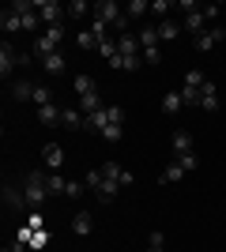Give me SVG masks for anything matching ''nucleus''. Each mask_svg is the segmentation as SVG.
<instances>
[{"instance_id":"obj_28","label":"nucleus","mask_w":226,"mask_h":252,"mask_svg":"<svg viewBox=\"0 0 226 252\" xmlns=\"http://www.w3.org/2000/svg\"><path fill=\"white\" fill-rule=\"evenodd\" d=\"M185 177V169H181V162H177V158H173L170 166L162 169V185H173V181H181Z\"/></svg>"},{"instance_id":"obj_41","label":"nucleus","mask_w":226,"mask_h":252,"mask_svg":"<svg viewBox=\"0 0 226 252\" xmlns=\"http://www.w3.org/2000/svg\"><path fill=\"white\" fill-rule=\"evenodd\" d=\"M4 252H15V245H11V249H4Z\"/></svg>"},{"instance_id":"obj_31","label":"nucleus","mask_w":226,"mask_h":252,"mask_svg":"<svg viewBox=\"0 0 226 252\" xmlns=\"http://www.w3.org/2000/svg\"><path fill=\"white\" fill-rule=\"evenodd\" d=\"M98 53H102V57H106V61H117V38H106V42H102V45H98Z\"/></svg>"},{"instance_id":"obj_16","label":"nucleus","mask_w":226,"mask_h":252,"mask_svg":"<svg viewBox=\"0 0 226 252\" xmlns=\"http://www.w3.org/2000/svg\"><path fill=\"white\" fill-rule=\"evenodd\" d=\"M0 27H4V34H15V31H23L19 11H15V8H4V15H0Z\"/></svg>"},{"instance_id":"obj_29","label":"nucleus","mask_w":226,"mask_h":252,"mask_svg":"<svg viewBox=\"0 0 226 252\" xmlns=\"http://www.w3.org/2000/svg\"><path fill=\"white\" fill-rule=\"evenodd\" d=\"M147 11H151V4H147V0H132L129 8H125V19H143Z\"/></svg>"},{"instance_id":"obj_19","label":"nucleus","mask_w":226,"mask_h":252,"mask_svg":"<svg viewBox=\"0 0 226 252\" xmlns=\"http://www.w3.org/2000/svg\"><path fill=\"white\" fill-rule=\"evenodd\" d=\"M173 155L177 158L193 155V136H189V132H173Z\"/></svg>"},{"instance_id":"obj_14","label":"nucleus","mask_w":226,"mask_h":252,"mask_svg":"<svg viewBox=\"0 0 226 252\" xmlns=\"http://www.w3.org/2000/svg\"><path fill=\"white\" fill-rule=\"evenodd\" d=\"M200 109H207V113H215L219 109V87L207 79L204 83V91H200Z\"/></svg>"},{"instance_id":"obj_13","label":"nucleus","mask_w":226,"mask_h":252,"mask_svg":"<svg viewBox=\"0 0 226 252\" xmlns=\"http://www.w3.org/2000/svg\"><path fill=\"white\" fill-rule=\"evenodd\" d=\"M34 91H38L34 79H15V83H11V98H15V102H27V98L34 102Z\"/></svg>"},{"instance_id":"obj_12","label":"nucleus","mask_w":226,"mask_h":252,"mask_svg":"<svg viewBox=\"0 0 226 252\" xmlns=\"http://www.w3.org/2000/svg\"><path fill=\"white\" fill-rule=\"evenodd\" d=\"M61 117H65V109H61L57 102H49V105H42V109H38V121H42L45 128H57V125H61Z\"/></svg>"},{"instance_id":"obj_25","label":"nucleus","mask_w":226,"mask_h":252,"mask_svg":"<svg viewBox=\"0 0 226 252\" xmlns=\"http://www.w3.org/2000/svg\"><path fill=\"white\" fill-rule=\"evenodd\" d=\"M45 185H49V196H68V181L61 173H45Z\"/></svg>"},{"instance_id":"obj_33","label":"nucleus","mask_w":226,"mask_h":252,"mask_svg":"<svg viewBox=\"0 0 226 252\" xmlns=\"http://www.w3.org/2000/svg\"><path fill=\"white\" fill-rule=\"evenodd\" d=\"M49 245V230H34V237H31V249L38 252V249H45Z\"/></svg>"},{"instance_id":"obj_9","label":"nucleus","mask_w":226,"mask_h":252,"mask_svg":"<svg viewBox=\"0 0 226 252\" xmlns=\"http://www.w3.org/2000/svg\"><path fill=\"white\" fill-rule=\"evenodd\" d=\"M42 166L49 169V173H57V169L65 166V147H61V143H45L42 147Z\"/></svg>"},{"instance_id":"obj_5","label":"nucleus","mask_w":226,"mask_h":252,"mask_svg":"<svg viewBox=\"0 0 226 252\" xmlns=\"http://www.w3.org/2000/svg\"><path fill=\"white\" fill-rule=\"evenodd\" d=\"M177 8L185 11V23H181V31H189V34H193V38H200V34L207 31V19H204V11L196 8L193 0H181Z\"/></svg>"},{"instance_id":"obj_26","label":"nucleus","mask_w":226,"mask_h":252,"mask_svg":"<svg viewBox=\"0 0 226 252\" xmlns=\"http://www.w3.org/2000/svg\"><path fill=\"white\" fill-rule=\"evenodd\" d=\"M155 27H159V38H162V42H170V38L181 34V23H173V19H162V23H155Z\"/></svg>"},{"instance_id":"obj_38","label":"nucleus","mask_w":226,"mask_h":252,"mask_svg":"<svg viewBox=\"0 0 226 252\" xmlns=\"http://www.w3.org/2000/svg\"><path fill=\"white\" fill-rule=\"evenodd\" d=\"M159 61H162L159 45H155V49H143V64H159Z\"/></svg>"},{"instance_id":"obj_18","label":"nucleus","mask_w":226,"mask_h":252,"mask_svg":"<svg viewBox=\"0 0 226 252\" xmlns=\"http://www.w3.org/2000/svg\"><path fill=\"white\" fill-rule=\"evenodd\" d=\"M61 125H65V128H83V132H87V117H83V109H72V105H68L65 117H61Z\"/></svg>"},{"instance_id":"obj_32","label":"nucleus","mask_w":226,"mask_h":252,"mask_svg":"<svg viewBox=\"0 0 226 252\" xmlns=\"http://www.w3.org/2000/svg\"><path fill=\"white\" fill-rule=\"evenodd\" d=\"M34 102H38V109H42V105H49V102H53V91H49L45 83H38V91H34Z\"/></svg>"},{"instance_id":"obj_30","label":"nucleus","mask_w":226,"mask_h":252,"mask_svg":"<svg viewBox=\"0 0 226 252\" xmlns=\"http://www.w3.org/2000/svg\"><path fill=\"white\" fill-rule=\"evenodd\" d=\"M166 249V237H162V230H151L147 233V252H162Z\"/></svg>"},{"instance_id":"obj_21","label":"nucleus","mask_w":226,"mask_h":252,"mask_svg":"<svg viewBox=\"0 0 226 252\" xmlns=\"http://www.w3.org/2000/svg\"><path fill=\"white\" fill-rule=\"evenodd\" d=\"M72 230L79 233V237H87V233L95 230V219H91V211H79V215H75V219H72Z\"/></svg>"},{"instance_id":"obj_22","label":"nucleus","mask_w":226,"mask_h":252,"mask_svg":"<svg viewBox=\"0 0 226 252\" xmlns=\"http://www.w3.org/2000/svg\"><path fill=\"white\" fill-rule=\"evenodd\" d=\"M136 38H140L143 49H155V45H159V27H155V23H147V27H140V34H136Z\"/></svg>"},{"instance_id":"obj_20","label":"nucleus","mask_w":226,"mask_h":252,"mask_svg":"<svg viewBox=\"0 0 226 252\" xmlns=\"http://www.w3.org/2000/svg\"><path fill=\"white\" fill-rule=\"evenodd\" d=\"M72 87H75V94H79V98H87V94H98V87H95V79H91V75H75V79H72Z\"/></svg>"},{"instance_id":"obj_40","label":"nucleus","mask_w":226,"mask_h":252,"mask_svg":"<svg viewBox=\"0 0 226 252\" xmlns=\"http://www.w3.org/2000/svg\"><path fill=\"white\" fill-rule=\"evenodd\" d=\"M15 252H34V249H27V245H15Z\"/></svg>"},{"instance_id":"obj_37","label":"nucleus","mask_w":226,"mask_h":252,"mask_svg":"<svg viewBox=\"0 0 226 252\" xmlns=\"http://www.w3.org/2000/svg\"><path fill=\"white\" fill-rule=\"evenodd\" d=\"M83 189H87V185H79V181H68V200H79V196H83Z\"/></svg>"},{"instance_id":"obj_3","label":"nucleus","mask_w":226,"mask_h":252,"mask_svg":"<svg viewBox=\"0 0 226 252\" xmlns=\"http://www.w3.org/2000/svg\"><path fill=\"white\" fill-rule=\"evenodd\" d=\"M49 169H31L23 181V196H27V211H42V203L49 200V185H45Z\"/></svg>"},{"instance_id":"obj_39","label":"nucleus","mask_w":226,"mask_h":252,"mask_svg":"<svg viewBox=\"0 0 226 252\" xmlns=\"http://www.w3.org/2000/svg\"><path fill=\"white\" fill-rule=\"evenodd\" d=\"M200 11H204V19H207V23H215V19H219V4H204Z\"/></svg>"},{"instance_id":"obj_36","label":"nucleus","mask_w":226,"mask_h":252,"mask_svg":"<svg viewBox=\"0 0 226 252\" xmlns=\"http://www.w3.org/2000/svg\"><path fill=\"white\" fill-rule=\"evenodd\" d=\"M27 226H31V230H45V219H42V211H31Z\"/></svg>"},{"instance_id":"obj_17","label":"nucleus","mask_w":226,"mask_h":252,"mask_svg":"<svg viewBox=\"0 0 226 252\" xmlns=\"http://www.w3.org/2000/svg\"><path fill=\"white\" fill-rule=\"evenodd\" d=\"M38 64H42V72H49V75H61L68 68L65 53H53V57H45V61H38Z\"/></svg>"},{"instance_id":"obj_7","label":"nucleus","mask_w":226,"mask_h":252,"mask_svg":"<svg viewBox=\"0 0 226 252\" xmlns=\"http://www.w3.org/2000/svg\"><path fill=\"white\" fill-rule=\"evenodd\" d=\"M34 8H38V15H42L45 27H61L65 15H68V8H65V4H57V0H34Z\"/></svg>"},{"instance_id":"obj_1","label":"nucleus","mask_w":226,"mask_h":252,"mask_svg":"<svg viewBox=\"0 0 226 252\" xmlns=\"http://www.w3.org/2000/svg\"><path fill=\"white\" fill-rule=\"evenodd\" d=\"M132 181H136V177H132V169H125L121 162H102L98 169H87L83 185H87V189H95V196L102 203H113V200H117V192L129 189Z\"/></svg>"},{"instance_id":"obj_23","label":"nucleus","mask_w":226,"mask_h":252,"mask_svg":"<svg viewBox=\"0 0 226 252\" xmlns=\"http://www.w3.org/2000/svg\"><path fill=\"white\" fill-rule=\"evenodd\" d=\"M181 91H170V94H166V98H162V113H166V117H173V113H181Z\"/></svg>"},{"instance_id":"obj_11","label":"nucleus","mask_w":226,"mask_h":252,"mask_svg":"<svg viewBox=\"0 0 226 252\" xmlns=\"http://www.w3.org/2000/svg\"><path fill=\"white\" fill-rule=\"evenodd\" d=\"M223 38H226V31H223V27H207V31L200 34V38H193V45H196L200 53H207V49H215V45L223 42Z\"/></svg>"},{"instance_id":"obj_10","label":"nucleus","mask_w":226,"mask_h":252,"mask_svg":"<svg viewBox=\"0 0 226 252\" xmlns=\"http://www.w3.org/2000/svg\"><path fill=\"white\" fill-rule=\"evenodd\" d=\"M19 68V53H15V45L4 42L0 45V75H4V83H8V75Z\"/></svg>"},{"instance_id":"obj_15","label":"nucleus","mask_w":226,"mask_h":252,"mask_svg":"<svg viewBox=\"0 0 226 252\" xmlns=\"http://www.w3.org/2000/svg\"><path fill=\"white\" fill-rule=\"evenodd\" d=\"M4 207H8V211L27 207V196H23V189H15V185H4Z\"/></svg>"},{"instance_id":"obj_2","label":"nucleus","mask_w":226,"mask_h":252,"mask_svg":"<svg viewBox=\"0 0 226 252\" xmlns=\"http://www.w3.org/2000/svg\"><path fill=\"white\" fill-rule=\"evenodd\" d=\"M87 132H98L102 139L117 143L125 136V109L121 105H102L98 113H87Z\"/></svg>"},{"instance_id":"obj_34","label":"nucleus","mask_w":226,"mask_h":252,"mask_svg":"<svg viewBox=\"0 0 226 252\" xmlns=\"http://www.w3.org/2000/svg\"><path fill=\"white\" fill-rule=\"evenodd\" d=\"M170 8H173L170 0H151V11H155V15H159V23L166 19V11H170Z\"/></svg>"},{"instance_id":"obj_27","label":"nucleus","mask_w":226,"mask_h":252,"mask_svg":"<svg viewBox=\"0 0 226 252\" xmlns=\"http://www.w3.org/2000/svg\"><path fill=\"white\" fill-rule=\"evenodd\" d=\"M87 11H95V4H87V0H72V4H68V19H87Z\"/></svg>"},{"instance_id":"obj_8","label":"nucleus","mask_w":226,"mask_h":252,"mask_svg":"<svg viewBox=\"0 0 226 252\" xmlns=\"http://www.w3.org/2000/svg\"><path fill=\"white\" fill-rule=\"evenodd\" d=\"M95 19L109 23V27H117V23L125 19V8H121L117 0H98V4H95Z\"/></svg>"},{"instance_id":"obj_35","label":"nucleus","mask_w":226,"mask_h":252,"mask_svg":"<svg viewBox=\"0 0 226 252\" xmlns=\"http://www.w3.org/2000/svg\"><path fill=\"white\" fill-rule=\"evenodd\" d=\"M177 162H181V169H185V173L200 169V158H196V155H185V158H177Z\"/></svg>"},{"instance_id":"obj_24","label":"nucleus","mask_w":226,"mask_h":252,"mask_svg":"<svg viewBox=\"0 0 226 252\" xmlns=\"http://www.w3.org/2000/svg\"><path fill=\"white\" fill-rule=\"evenodd\" d=\"M75 45H79V49H98V45H102V38H98V34L87 27V31L75 34Z\"/></svg>"},{"instance_id":"obj_6","label":"nucleus","mask_w":226,"mask_h":252,"mask_svg":"<svg viewBox=\"0 0 226 252\" xmlns=\"http://www.w3.org/2000/svg\"><path fill=\"white\" fill-rule=\"evenodd\" d=\"M204 83H207L204 72H189V75H185V83H181V102L185 105H200V91H204Z\"/></svg>"},{"instance_id":"obj_4","label":"nucleus","mask_w":226,"mask_h":252,"mask_svg":"<svg viewBox=\"0 0 226 252\" xmlns=\"http://www.w3.org/2000/svg\"><path fill=\"white\" fill-rule=\"evenodd\" d=\"M61 42H65V23H61V27H45V31L38 34V42H34V57L45 61V57L61 53Z\"/></svg>"}]
</instances>
